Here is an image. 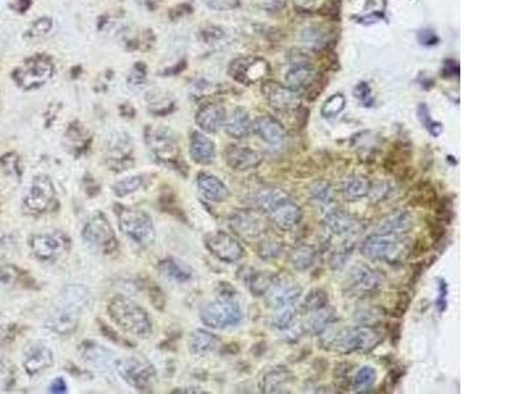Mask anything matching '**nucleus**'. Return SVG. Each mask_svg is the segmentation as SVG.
Listing matches in <instances>:
<instances>
[{
  "mask_svg": "<svg viewBox=\"0 0 526 394\" xmlns=\"http://www.w3.org/2000/svg\"><path fill=\"white\" fill-rule=\"evenodd\" d=\"M310 196L311 201L316 207L321 209H329V207L333 204V188L329 181H314L310 188Z\"/></svg>",
  "mask_w": 526,
  "mask_h": 394,
  "instance_id": "nucleus-41",
  "label": "nucleus"
},
{
  "mask_svg": "<svg viewBox=\"0 0 526 394\" xmlns=\"http://www.w3.org/2000/svg\"><path fill=\"white\" fill-rule=\"evenodd\" d=\"M411 239L404 234L374 233L361 245V254L368 261L396 264L411 255Z\"/></svg>",
  "mask_w": 526,
  "mask_h": 394,
  "instance_id": "nucleus-2",
  "label": "nucleus"
},
{
  "mask_svg": "<svg viewBox=\"0 0 526 394\" xmlns=\"http://www.w3.org/2000/svg\"><path fill=\"white\" fill-rule=\"evenodd\" d=\"M412 153L408 146L399 145L391 154H388L384 167L388 172L394 175H401L408 170V163L411 162Z\"/></svg>",
  "mask_w": 526,
  "mask_h": 394,
  "instance_id": "nucleus-38",
  "label": "nucleus"
},
{
  "mask_svg": "<svg viewBox=\"0 0 526 394\" xmlns=\"http://www.w3.org/2000/svg\"><path fill=\"white\" fill-rule=\"evenodd\" d=\"M197 187L201 195L212 202H223L230 196L228 187L211 174L201 172L197 176Z\"/></svg>",
  "mask_w": 526,
  "mask_h": 394,
  "instance_id": "nucleus-30",
  "label": "nucleus"
},
{
  "mask_svg": "<svg viewBox=\"0 0 526 394\" xmlns=\"http://www.w3.org/2000/svg\"><path fill=\"white\" fill-rule=\"evenodd\" d=\"M144 183L142 176H129L123 181H117L114 185V192L118 197L128 196L136 192Z\"/></svg>",
  "mask_w": 526,
  "mask_h": 394,
  "instance_id": "nucleus-49",
  "label": "nucleus"
},
{
  "mask_svg": "<svg viewBox=\"0 0 526 394\" xmlns=\"http://www.w3.org/2000/svg\"><path fill=\"white\" fill-rule=\"evenodd\" d=\"M270 73V66L257 57H241L231 61L229 65V75L236 82L250 86L262 81Z\"/></svg>",
  "mask_w": 526,
  "mask_h": 394,
  "instance_id": "nucleus-16",
  "label": "nucleus"
},
{
  "mask_svg": "<svg viewBox=\"0 0 526 394\" xmlns=\"http://www.w3.org/2000/svg\"><path fill=\"white\" fill-rule=\"evenodd\" d=\"M225 131L231 138L242 140L250 134L253 124L250 116L244 108H236L225 120Z\"/></svg>",
  "mask_w": 526,
  "mask_h": 394,
  "instance_id": "nucleus-34",
  "label": "nucleus"
},
{
  "mask_svg": "<svg viewBox=\"0 0 526 394\" xmlns=\"http://www.w3.org/2000/svg\"><path fill=\"white\" fill-rule=\"evenodd\" d=\"M301 287L297 281L290 278L278 276V279L266 295V302L271 309L279 311L286 306L295 305L301 296Z\"/></svg>",
  "mask_w": 526,
  "mask_h": 394,
  "instance_id": "nucleus-19",
  "label": "nucleus"
},
{
  "mask_svg": "<svg viewBox=\"0 0 526 394\" xmlns=\"http://www.w3.org/2000/svg\"><path fill=\"white\" fill-rule=\"evenodd\" d=\"M17 162H18V159H17L15 154H8V155L3 157V159H1V164H3L4 170L8 174H15L16 172Z\"/></svg>",
  "mask_w": 526,
  "mask_h": 394,
  "instance_id": "nucleus-56",
  "label": "nucleus"
},
{
  "mask_svg": "<svg viewBox=\"0 0 526 394\" xmlns=\"http://www.w3.org/2000/svg\"><path fill=\"white\" fill-rule=\"evenodd\" d=\"M390 192H391L390 183L383 181H375V183H371L370 192L367 197H370L374 202H380L390 195Z\"/></svg>",
  "mask_w": 526,
  "mask_h": 394,
  "instance_id": "nucleus-51",
  "label": "nucleus"
},
{
  "mask_svg": "<svg viewBox=\"0 0 526 394\" xmlns=\"http://www.w3.org/2000/svg\"><path fill=\"white\" fill-rule=\"evenodd\" d=\"M253 131L271 146H280L286 141V131L279 121L271 116H261L253 122Z\"/></svg>",
  "mask_w": 526,
  "mask_h": 394,
  "instance_id": "nucleus-23",
  "label": "nucleus"
},
{
  "mask_svg": "<svg viewBox=\"0 0 526 394\" xmlns=\"http://www.w3.org/2000/svg\"><path fill=\"white\" fill-rule=\"evenodd\" d=\"M328 304V293L324 289L316 288V289H312L311 292H308V295L304 297V300H303V302L300 305V311L305 313V314H308V313L318 311L321 308H325Z\"/></svg>",
  "mask_w": 526,
  "mask_h": 394,
  "instance_id": "nucleus-46",
  "label": "nucleus"
},
{
  "mask_svg": "<svg viewBox=\"0 0 526 394\" xmlns=\"http://www.w3.org/2000/svg\"><path fill=\"white\" fill-rule=\"evenodd\" d=\"M160 272L164 278L174 283H186L192 278V271L174 258H167L160 263Z\"/></svg>",
  "mask_w": 526,
  "mask_h": 394,
  "instance_id": "nucleus-37",
  "label": "nucleus"
},
{
  "mask_svg": "<svg viewBox=\"0 0 526 394\" xmlns=\"http://www.w3.org/2000/svg\"><path fill=\"white\" fill-rule=\"evenodd\" d=\"M354 94H355V98H360L362 101H366L371 95V90H370V87L366 83H361V84L357 86Z\"/></svg>",
  "mask_w": 526,
  "mask_h": 394,
  "instance_id": "nucleus-59",
  "label": "nucleus"
},
{
  "mask_svg": "<svg viewBox=\"0 0 526 394\" xmlns=\"http://www.w3.org/2000/svg\"><path fill=\"white\" fill-rule=\"evenodd\" d=\"M414 226V217L405 209H396L379 221L375 233L405 234Z\"/></svg>",
  "mask_w": 526,
  "mask_h": 394,
  "instance_id": "nucleus-28",
  "label": "nucleus"
},
{
  "mask_svg": "<svg viewBox=\"0 0 526 394\" xmlns=\"http://www.w3.org/2000/svg\"><path fill=\"white\" fill-rule=\"evenodd\" d=\"M262 95L273 109L283 114L294 112L296 109H299L301 104V98L299 92L290 88L287 84H280L274 81L263 83Z\"/></svg>",
  "mask_w": 526,
  "mask_h": 394,
  "instance_id": "nucleus-14",
  "label": "nucleus"
},
{
  "mask_svg": "<svg viewBox=\"0 0 526 394\" xmlns=\"http://www.w3.org/2000/svg\"><path fill=\"white\" fill-rule=\"evenodd\" d=\"M148 145L154 155L166 164H175L179 158V148L174 133L167 128H155L148 131Z\"/></svg>",
  "mask_w": 526,
  "mask_h": 394,
  "instance_id": "nucleus-18",
  "label": "nucleus"
},
{
  "mask_svg": "<svg viewBox=\"0 0 526 394\" xmlns=\"http://www.w3.org/2000/svg\"><path fill=\"white\" fill-rule=\"evenodd\" d=\"M121 231L132 241L142 247H148L155 239V229L148 214L137 209L121 207L117 211Z\"/></svg>",
  "mask_w": 526,
  "mask_h": 394,
  "instance_id": "nucleus-7",
  "label": "nucleus"
},
{
  "mask_svg": "<svg viewBox=\"0 0 526 394\" xmlns=\"http://www.w3.org/2000/svg\"><path fill=\"white\" fill-rule=\"evenodd\" d=\"M229 226L241 238L254 239L268 230V217L258 209H241L230 214Z\"/></svg>",
  "mask_w": 526,
  "mask_h": 394,
  "instance_id": "nucleus-10",
  "label": "nucleus"
},
{
  "mask_svg": "<svg viewBox=\"0 0 526 394\" xmlns=\"http://www.w3.org/2000/svg\"><path fill=\"white\" fill-rule=\"evenodd\" d=\"M33 255L42 262H54L68 248V239L61 233L34 234L29 238Z\"/></svg>",
  "mask_w": 526,
  "mask_h": 394,
  "instance_id": "nucleus-13",
  "label": "nucleus"
},
{
  "mask_svg": "<svg viewBox=\"0 0 526 394\" xmlns=\"http://www.w3.org/2000/svg\"><path fill=\"white\" fill-rule=\"evenodd\" d=\"M54 196L55 191L51 181L45 175H38L33 178L24 195V205L33 213H42L49 208Z\"/></svg>",
  "mask_w": 526,
  "mask_h": 394,
  "instance_id": "nucleus-17",
  "label": "nucleus"
},
{
  "mask_svg": "<svg viewBox=\"0 0 526 394\" xmlns=\"http://www.w3.org/2000/svg\"><path fill=\"white\" fill-rule=\"evenodd\" d=\"M197 124L201 131L207 133H217L224 127L227 114L224 107L218 104L203 105L197 114Z\"/></svg>",
  "mask_w": 526,
  "mask_h": 394,
  "instance_id": "nucleus-29",
  "label": "nucleus"
},
{
  "mask_svg": "<svg viewBox=\"0 0 526 394\" xmlns=\"http://www.w3.org/2000/svg\"><path fill=\"white\" fill-rule=\"evenodd\" d=\"M116 368L118 369L121 378L138 391L149 389L155 378L153 365L141 356L127 358L125 360L120 361Z\"/></svg>",
  "mask_w": 526,
  "mask_h": 394,
  "instance_id": "nucleus-12",
  "label": "nucleus"
},
{
  "mask_svg": "<svg viewBox=\"0 0 526 394\" xmlns=\"http://www.w3.org/2000/svg\"><path fill=\"white\" fill-rule=\"evenodd\" d=\"M81 354H82L83 360L87 364L98 368V369H112L116 368L115 354L110 351L108 348L99 345L95 342H86L81 347Z\"/></svg>",
  "mask_w": 526,
  "mask_h": 394,
  "instance_id": "nucleus-26",
  "label": "nucleus"
},
{
  "mask_svg": "<svg viewBox=\"0 0 526 394\" xmlns=\"http://www.w3.org/2000/svg\"><path fill=\"white\" fill-rule=\"evenodd\" d=\"M290 196L286 191L277 187H263L255 194H253L251 204L263 213H268L275 205H278L281 200Z\"/></svg>",
  "mask_w": 526,
  "mask_h": 394,
  "instance_id": "nucleus-32",
  "label": "nucleus"
},
{
  "mask_svg": "<svg viewBox=\"0 0 526 394\" xmlns=\"http://www.w3.org/2000/svg\"><path fill=\"white\" fill-rule=\"evenodd\" d=\"M324 230L328 234V241L340 239L342 242H353L354 237L361 231V222L351 214L340 209H331L325 213Z\"/></svg>",
  "mask_w": 526,
  "mask_h": 394,
  "instance_id": "nucleus-11",
  "label": "nucleus"
},
{
  "mask_svg": "<svg viewBox=\"0 0 526 394\" xmlns=\"http://www.w3.org/2000/svg\"><path fill=\"white\" fill-rule=\"evenodd\" d=\"M190 154L197 163H212L216 155L214 142L201 133H194L190 142Z\"/></svg>",
  "mask_w": 526,
  "mask_h": 394,
  "instance_id": "nucleus-35",
  "label": "nucleus"
},
{
  "mask_svg": "<svg viewBox=\"0 0 526 394\" xmlns=\"http://www.w3.org/2000/svg\"><path fill=\"white\" fill-rule=\"evenodd\" d=\"M108 312L117 326L134 337L147 338L151 332V321L147 311L125 296L114 297Z\"/></svg>",
  "mask_w": 526,
  "mask_h": 394,
  "instance_id": "nucleus-4",
  "label": "nucleus"
},
{
  "mask_svg": "<svg viewBox=\"0 0 526 394\" xmlns=\"http://www.w3.org/2000/svg\"><path fill=\"white\" fill-rule=\"evenodd\" d=\"M205 247L218 261L236 263L245 255L242 245L225 231H216L205 238Z\"/></svg>",
  "mask_w": 526,
  "mask_h": 394,
  "instance_id": "nucleus-15",
  "label": "nucleus"
},
{
  "mask_svg": "<svg viewBox=\"0 0 526 394\" xmlns=\"http://www.w3.org/2000/svg\"><path fill=\"white\" fill-rule=\"evenodd\" d=\"M200 318L204 325L212 328H234L242 321V311L234 296L223 293L218 298L203 306Z\"/></svg>",
  "mask_w": 526,
  "mask_h": 394,
  "instance_id": "nucleus-5",
  "label": "nucleus"
},
{
  "mask_svg": "<svg viewBox=\"0 0 526 394\" xmlns=\"http://www.w3.org/2000/svg\"><path fill=\"white\" fill-rule=\"evenodd\" d=\"M132 151L131 140L125 133L114 134L107 144V161L112 168L127 170V163H131Z\"/></svg>",
  "mask_w": 526,
  "mask_h": 394,
  "instance_id": "nucleus-22",
  "label": "nucleus"
},
{
  "mask_svg": "<svg viewBox=\"0 0 526 394\" xmlns=\"http://www.w3.org/2000/svg\"><path fill=\"white\" fill-rule=\"evenodd\" d=\"M410 198L414 205H429L437 200V194L434 187L427 181L417 183L410 192Z\"/></svg>",
  "mask_w": 526,
  "mask_h": 394,
  "instance_id": "nucleus-44",
  "label": "nucleus"
},
{
  "mask_svg": "<svg viewBox=\"0 0 526 394\" xmlns=\"http://www.w3.org/2000/svg\"><path fill=\"white\" fill-rule=\"evenodd\" d=\"M51 364H53V352L49 347L40 342H36L27 347L24 352L23 365L31 376L45 371Z\"/></svg>",
  "mask_w": 526,
  "mask_h": 394,
  "instance_id": "nucleus-24",
  "label": "nucleus"
},
{
  "mask_svg": "<svg viewBox=\"0 0 526 394\" xmlns=\"http://www.w3.org/2000/svg\"><path fill=\"white\" fill-rule=\"evenodd\" d=\"M384 285V278L377 270L358 263L353 265L344 280V292L349 297L367 298L377 295Z\"/></svg>",
  "mask_w": 526,
  "mask_h": 394,
  "instance_id": "nucleus-6",
  "label": "nucleus"
},
{
  "mask_svg": "<svg viewBox=\"0 0 526 394\" xmlns=\"http://www.w3.org/2000/svg\"><path fill=\"white\" fill-rule=\"evenodd\" d=\"M277 279H278V275L271 272H255L250 276L247 285L253 295L260 297V296L267 295V292L271 289V287L274 285Z\"/></svg>",
  "mask_w": 526,
  "mask_h": 394,
  "instance_id": "nucleus-42",
  "label": "nucleus"
},
{
  "mask_svg": "<svg viewBox=\"0 0 526 394\" xmlns=\"http://www.w3.org/2000/svg\"><path fill=\"white\" fill-rule=\"evenodd\" d=\"M224 158L230 168L238 172L254 170L262 163L263 161L262 154L260 151L238 145L228 146L224 151Z\"/></svg>",
  "mask_w": 526,
  "mask_h": 394,
  "instance_id": "nucleus-21",
  "label": "nucleus"
},
{
  "mask_svg": "<svg viewBox=\"0 0 526 394\" xmlns=\"http://www.w3.org/2000/svg\"><path fill=\"white\" fill-rule=\"evenodd\" d=\"M386 313L380 306L362 305L354 311V321L361 326L377 328L381 324Z\"/></svg>",
  "mask_w": 526,
  "mask_h": 394,
  "instance_id": "nucleus-40",
  "label": "nucleus"
},
{
  "mask_svg": "<svg viewBox=\"0 0 526 394\" xmlns=\"http://www.w3.org/2000/svg\"><path fill=\"white\" fill-rule=\"evenodd\" d=\"M205 1H208V4L216 10H228L236 5L234 0H205Z\"/></svg>",
  "mask_w": 526,
  "mask_h": 394,
  "instance_id": "nucleus-58",
  "label": "nucleus"
},
{
  "mask_svg": "<svg viewBox=\"0 0 526 394\" xmlns=\"http://www.w3.org/2000/svg\"><path fill=\"white\" fill-rule=\"evenodd\" d=\"M54 74V66L48 57L36 55L27 60L14 73L15 82L24 90H34L49 82Z\"/></svg>",
  "mask_w": 526,
  "mask_h": 394,
  "instance_id": "nucleus-8",
  "label": "nucleus"
},
{
  "mask_svg": "<svg viewBox=\"0 0 526 394\" xmlns=\"http://www.w3.org/2000/svg\"><path fill=\"white\" fill-rule=\"evenodd\" d=\"M17 279V271L11 267L0 268V287H10Z\"/></svg>",
  "mask_w": 526,
  "mask_h": 394,
  "instance_id": "nucleus-54",
  "label": "nucleus"
},
{
  "mask_svg": "<svg viewBox=\"0 0 526 394\" xmlns=\"http://www.w3.org/2000/svg\"><path fill=\"white\" fill-rule=\"evenodd\" d=\"M346 98L342 94H334L327 98L321 107V115L331 118L340 115L345 109Z\"/></svg>",
  "mask_w": 526,
  "mask_h": 394,
  "instance_id": "nucleus-48",
  "label": "nucleus"
},
{
  "mask_svg": "<svg viewBox=\"0 0 526 394\" xmlns=\"http://www.w3.org/2000/svg\"><path fill=\"white\" fill-rule=\"evenodd\" d=\"M218 345L217 338L214 334L204 330H197L190 337V350L194 355H205L212 352Z\"/></svg>",
  "mask_w": 526,
  "mask_h": 394,
  "instance_id": "nucleus-39",
  "label": "nucleus"
},
{
  "mask_svg": "<svg viewBox=\"0 0 526 394\" xmlns=\"http://www.w3.org/2000/svg\"><path fill=\"white\" fill-rule=\"evenodd\" d=\"M283 248L284 246H283L281 241H279L278 238H274V237H268V238L263 239L262 242L260 244L258 255L266 261L277 259L281 255Z\"/></svg>",
  "mask_w": 526,
  "mask_h": 394,
  "instance_id": "nucleus-47",
  "label": "nucleus"
},
{
  "mask_svg": "<svg viewBox=\"0 0 526 394\" xmlns=\"http://www.w3.org/2000/svg\"><path fill=\"white\" fill-rule=\"evenodd\" d=\"M316 70L307 61H295L286 74V83L296 92L312 87L316 82Z\"/></svg>",
  "mask_w": 526,
  "mask_h": 394,
  "instance_id": "nucleus-27",
  "label": "nucleus"
},
{
  "mask_svg": "<svg viewBox=\"0 0 526 394\" xmlns=\"http://www.w3.org/2000/svg\"><path fill=\"white\" fill-rule=\"evenodd\" d=\"M277 312L278 313L271 319V325H273V328H277L280 332L286 334L287 331H290L291 328L299 324L296 319L297 311L294 308V305L286 306V308L279 309Z\"/></svg>",
  "mask_w": 526,
  "mask_h": 394,
  "instance_id": "nucleus-45",
  "label": "nucleus"
},
{
  "mask_svg": "<svg viewBox=\"0 0 526 394\" xmlns=\"http://www.w3.org/2000/svg\"><path fill=\"white\" fill-rule=\"evenodd\" d=\"M90 293L82 285H70L64 291L62 301L57 305L47 319V328L57 334L67 335L73 332L79 319V313L87 306Z\"/></svg>",
  "mask_w": 526,
  "mask_h": 394,
  "instance_id": "nucleus-3",
  "label": "nucleus"
},
{
  "mask_svg": "<svg viewBox=\"0 0 526 394\" xmlns=\"http://www.w3.org/2000/svg\"><path fill=\"white\" fill-rule=\"evenodd\" d=\"M295 382L294 373L286 367H275L267 371L261 380L263 393H284Z\"/></svg>",
  "mask_w": 526,
  "mask_h": 394,
  "instance_id": "nucleus-25",
  "label": "nucleus"
},
{
  "mask_svg": "<svg viewBox=\"0 0 526 394\" xmlns=\"http://www.w3.org/2000/svg\"><path fill=\"white\" fill-rule=\"evenodd\" d=\"M307 315L308 318L304 324V330L312 335H321L327 328L334 325V322L337 321V313L334 309L329 308V305L318 311L308 313Z\"/></svg>",
  "mask_w": 526,
  "mask_h": 394,
  "instance_id": "nucleus-33",
  "label": "nucleus"
},
{
  "mask_svg": "<svg viewBox=\"0 0 526 394\" xmlns=\"http://www.w3.org/2000/svg\"><path fill=\"white\" fill-rule=\"evenodd\" d=\"M268 220L281 231H290L295 229L296 226L303 220V209L301 207L292 200L291 196L281 200L278 205H275L268 213Z\"/></svg>",
  "mask_w": 526,
  "mask_h": 394,
  "instance_id": "nucleus-20",
  "label": "nucleus"
},
{
  "mask_svg": "<svg viewBox=\"0 0 526 394\" xmlns=\"http://www.w3.org/2000/svg\"><path fill=\"white\" fill-rule=\"evenodd\" d=\"M49 391L51 393H66L67 385L62 378H55L50 384Z\"/></svg>",
  "mask_w": 526,
  "mask_h": 394,
  "instance_id": "nucleus-57",
  "label": "nucleus"
},
{
  "mask_svg": "<svg viewBox=\"0 0 526 394\" xmlns=\"http://www.w3.org/2000/svg\"><path fill=\"white\" fill-rule=\"evenodd\" d=\"M83 239L100 251L110 254L117 248L115 233L103 213L94 214L83 228Z\"/></svg>",
  "mask_w": 526,
  "mask_h": 394,
  "instance_id": "nucleus-9",
  "label": "nucleus"
},
{
  "mask_svg": "<svg viewBox=\"0 0 526 394\" xmlns=\"http://www.w3.org/2000/svg\"><path fill=\"white\" fill-rule=\"evenodd\" d=\"M437 281H438V296L436 300V308L440 314H442L447 308L449 289H447V283L444 279H437Z\"/></svg>",
  "mask_w": 526,
  "mask_h": 394,
  "instance_id": "nucleus-53",
  "label": "nucleus"
},
{
  "mask_svg": "<svg viewBox=\"0 0 526 394\" xmlns=\"http://www.w3.org/2000/svg\"><path fill=\"white\" fill-rule=\"evenodd\" d=\"M411 304V298H410V296H408V293H399V297H397V302H396V305H394V317H401L404 313L407 312V309H408V305Z\"/></svg>",
  "mask_w": 526,
  "mask_h": 394,
  "instance_id": "nucleus-55",
  "label": "nucleus"
},
{
  "mask_svg": "<svg viewBox=\"0 0 526 394\" xmlns=\"http://www.w3.org/2000/svg\"><path fill=\"white\" fill-rule=\"evenodd\" d=\"M371 181L362 174H350L341 181V195L346 201L354 202L368 196Z\"/></svg>",
  "mask_w": 526,
  "mask_h": 394,
  "instance_id": "nucleus-31",
  "label": "nucleus"
},
{
  "mask_svg": "<svg viewBox=\"0 0 526 394\" xmlns=\"http://www.w3.org/2000/svg\"><path fill=\"white\" fill-rule=\"evenodd\" d=\"M317 251L311 245H299L294 247L288 254V262L296 271H308L316 263Z\"/></svg>",
  "mask_w": 526,
  "mask_h": 394,
  "instance_id": "nucleus-36",
  "label": "nucleus"
},
{
  "mask_svg": "<svg viewBox=\"0 0 526 394\" xmlns=\"http://www.w3.org/2000/svg\"><path fill=\"white\" fill-rule=\"evenodd\" d=\"M418 118H420V121L424 124V127L427 128V131H429L433 137H436V138L440 137V134L444 131V125H442V124H440V122L431 120L430 114H429V109H427V107L425 104H421V105L418 107Z\"/></svg>",
  "mask_w": 526,
  "mask_h": 394,
  "instance_id": "nucleus-50",
  "label": "nucleus"
},
{
  "mask_svg": "<svg viewBox=\"0 0 526 394\" xmlns=\"http://www.w3.org/2000/svg\"><path fill=\"white\" fill-rule=\"evenodd\" d=\"M381 332L377 328L354 326V328H327L320 338V345L324 350L349 355L353 352H370L381 342Z\"/></svg>",
  "mask_w": 526,
  "mask_h": 394,
  "instance_id": "nucleus-1",
  "label": "nucleus"
},
{
  "mask_svg": "<svg viewBox=\"0 0 526 394\" xmlns=\"http://www.w3.org/2000/svg\"><path fill=\"white\" fill-rule=\"evenodd\" d=\"M50 29H51V20L50 18H40L31 27V29L28 31V36L34 37V38L42 37L49 32Z\"/></svg>",
  "mask_w": 526,
  "mask_h": 394,
  "instance_id": "nucleus-52",
  "label": "nucleus"
},
{
  "mask_svg": "<svg viewBox=\"0 0 526 394\" xmlns=\"http://www.w3.org/2000/svg\"><path fill=\"white\" fill-rule=\"evenodd\" d=\"M377 382V371L371 365H364L355 373L351 386L355 393H367Z\"/></svg>",
  "mask_w": 526,
  "mask_h": 394,
  "instance_id": "nucleus-43",
  "label": "nucleus"
}]
</instances>
